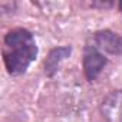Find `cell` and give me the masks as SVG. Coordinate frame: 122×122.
Listing matches in <instances>:
<instances>
[{"label": "cell", "mask_w": 122, "mask_h": 122, "mask_svg": "<svg viewBox=\"0 0 122 122\" xmlns=\"http://www.w3.org/2000/svg\"><path fill=\"white\" fill-rule=\"evenodd\" d=\"M118 9H119V10L122 12V0H121V2H119V3H118Z\"/></svg>", "instance_id": "52a82bcc"}, {"label": "cell", "mask_w": 122, "mask_h": 122, "mask_svg": "<svg viewBox=\"0 0 122 122\" xmlns=\"http://www.w3.org/2000/svg\"><path fill=\"white\" fill-rule=\"evenodd\" d=\"M92 6L93 7H111V6H113V3L112 2H93L92 3Z\"/></svg>", "instance_id": "8992f818"}, {"label": "cell", "mask_w": 122, "mask_h": 122, "mask_svg": "<svg viewBox=\"0 0 122 122\" xmlns=\"http://www.w3.org/2000/svg\"><path fill=\"white\" fill-rule=\"evenodd\" d=\"M72 53V46H59V47H53L47 57L45 59V75L47 78H53L59 68L60 63L63 62L65 59H68Z\"/></svg>", "instance_id": "5b68a950"}, {"label": "cell", "mask_w": 122, "mask_h": 122, "mask_svg": "<svg viewBox=\"0 0 122 122\" xmlns=\"http://www.w3.org/2000/svg\"><path fill=\"white\" fill-rule=\"evenodd\" d=\"M99 111L106 122H122V89L109 92L102 99Z\"/></svg>", "instance_id": "277c9868"}, {"label": "cell", "mask_w": 122, "mask_h": 122, "mask_svg": "<svg viewBox=\"0 0 122 122\" xmlns=\"http://www.w3.org/2000/svg\"><path fill=\"white\" fill-rule=\"evenodd\" d=\"M92 45L102 53L122 56V35L109 29L95 32L92 36Z\"/></svg>", "instance_id": "3957f363"}, {"label": "cell", "mask_w": 122, "mask_h": 122, "mask_svg": "<svg viewBox=\"0 0 122 122\" xmlns=\"http://www.w3.org/2000/svg\"><path fill=\"white\" fill-rule=\"evenodd\" d=\"M37 57V45L33 33L23 27L12 29L5 36L3 62L10 76L23 75Z\"/></svg>", "instance_id": "6da1fadb"}, {"label": "cell", "mask_w": 122, "mask_h": 122, "mask_svg": "<svg viewBox=\"0 0 122 122\" xmlns=\"http://www.w3.org/2000/svg\"><path fill=\"white\" fill-rule=\"evenodd\" d=\"M106 63H108V57L105 56V53L98 50L93 45H86L82 65H83V73L88 82H93L101 75Z\"/></svg>", "instance_id": "7a4b0ae2"}]
</instances>
